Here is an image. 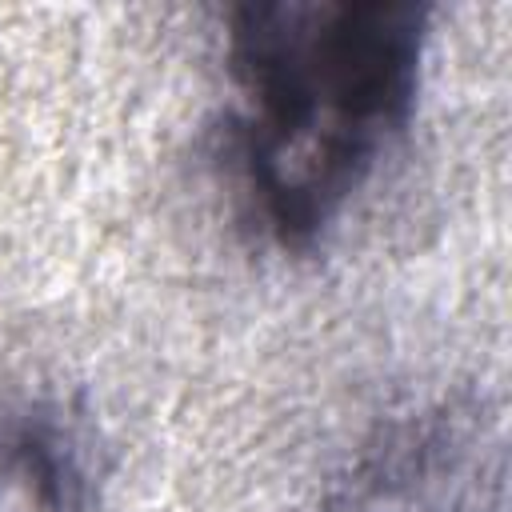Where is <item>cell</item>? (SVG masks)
<instances>
[{"label":"cell","instance_id":"obj_1","mask_svg":"<svg viewBox=\"0 0 512 512\" xmlns=\"http://www.w3.org/2000/svg\"><path fill=\"white\" fill-rule=\"evenodd\" d=\"M428 44L416 0H260L228 16L224 128L248 220L316 244L404 136Z\"/></svg>","mask_w":512,"mask_h":512},{"label":"cell","instance_id":"obj_2","mask_svg":"<svg viewBox=\"0 0 512 512\" xmlns=\"http://www.w3.org/2000/svg\"><path fill=\"white\" fill-rule=\"evenodd\" d=\"M320 512H508V452L476 396H440L380 420Z\"/></svg>","mask_w":512,"mask_h":512},{"label":"cell","instance_id":"obj_3","mask_svg":"<svg viewBox=\"0 0 512 512\" xmlns=\"http://www.w3.org/2000/svg\"><path fill=\"white\" fill-rule=\"evenodd\" d=\"M96 444L60 400L0 408V512H92Z\"/></svg>","mask_w":512,"mask_h":512}]
</instances>
